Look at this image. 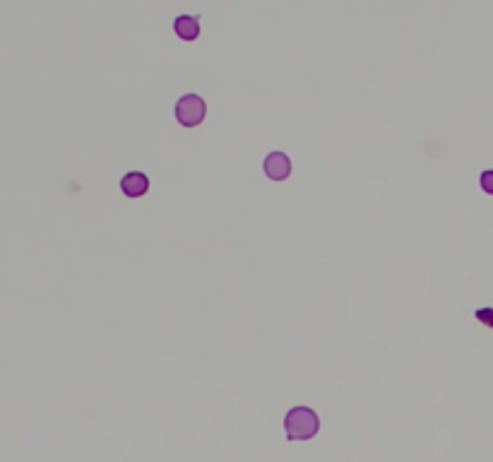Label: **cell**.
Instances as JSON below:
<instances>
[{
    "instance_id": "cell-4",
    "label": "cell",
    "mask_w": 493,
    "mask_h": 462,
    "mask_svg": "<svg viewBox=\"0 0 493 462\" xmlns=\"http://www.w3.org/2000/svg\"><path fill=\"white\" fill-rule=\"evenodd\" d=\"M121 191L128 195V198H142V195L149 191L147 174H142V171H128L121 179Z\"/></svg>"
},
{
    "instance_id": "cell-6",
    "label": "cell",
    "mask_w": 493,
    "mask_h": 462,
    "mask_svg": "<svg viewBox=\"0 0 493 462\" xmlns=\"http://www.w3.org/2000/svg\"><path fill=\"white\" fill-rule=\"evenodd\" d=\"M479 186H482L484 193L493 195V169H486L482 176H479Z\"/></svg>"
},
{
    "instance_id": "cell-3",
    "label": "cell",
    "mask_w": 493,
    "mask_h": 462,
    "mask_svg": "<svg viewBox=\"0 0 493 462\" xmlns=\"http://www.w3.org/2000/svg\"><path fill=\"white\" fill-rule=\"evenodd\" d=\"M263 169L267 174V179L272 181H284L289 174H292V162L284 152H270L263 162Z\"/></svg>"
},
{
    "instance_id": "cell-2",
    "label": "cell",
    "mask_w": 493,
    "mask_h": 462,
    "mask_svg": "<svg viewBox=\"0 0 493 462\" xmlns=\"http://www.w3.org/2000/svg\"><path fill=\"white\" fill-rule=\"evenodd\" d=\"M207 106L202 97L198 94H183V97L176 101V121L186 128H193V125H200L205 121Z\"/></svg>"
},
{
    "instance_id": "cell-5",
    "label": "cell",
    "mask_w": 493,
    "mask_h": 462,
    "mask_svg": "<svg viewBox=\"0 0 493 462\" xmlns=\"http://www.w3.org/2000/svg\"><path fill=\"white\" fill-rule=\"evenodd\" d=\"M174 31L183 41H193L200 34V20L195 15H179L174 20Z\"/></svg>"
},
{
    "instance_id": "cell-1",
    "label": "cell",
    "mask_w": 493,
    "mask_h": 462,
    "mask_svg": "<svg viewBox=\"0 0 493 462\" xmlns=\"http://www.w3.org/2000/svg\"><path fill=\"white\" fill-rule=\"evenodd\" d=\"M284 431L289 441H308L320 431V419L311 407L296 404L284 416Z\"/></svg>"
},
{
    "instance_id": "cell-7",
    "label": "cell",
    "mask_w": 493,
    "mask_h": 462,
    "mask_svg": "<svg viewBox=\"0 0 493 462\" xmlns=\"http://www.w3.org/2000/svg\"><path fill=\"white\" fill-rule=\"evenodd\" d=\"M477 320L484 322L486 327H493V308H491V306L479 308V311H477Z\"/></svg>"
}]
</instances>
